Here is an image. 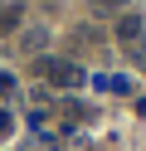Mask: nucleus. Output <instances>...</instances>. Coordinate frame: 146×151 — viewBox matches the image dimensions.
I'll use <instances>...</instances> for the list:
<instances>
[{
	"label": "nucleus",
	"mask_w": 146,
	"mask_h": 151,
	"mask_svg": "<svg viewBox=\"0 0 146 151\" xmlns=\"http://www.w3.org/2000/svg\"><path fill=\"white\" fill-rule=\"evenodd\" d=\"M19 44H29V49H44V29H29V34H24Z\"/></svg>",
	"instance_id": "20e7f679"
},
{
	"label": "nucleus",
	"mask_w": 146,
	"mask_h": 151,
	"mask_svg": "<svg viewBox=\"0 0 146 151\" xmlns=\"http://www.w3.org/2000/svg\"><path fill=\"white\" fill-rule=\"evenodd\" d=\"M5 137H10V112L0 107V141H5Z\"/></svg>",
	"instance_id": "39448f33"
},
{
	"label": "nucleus",
	"mask_w": 146,
	"mask_h": 151,
	"mask_svg": "<svg viewBox=\"0 0 146 151\" xmlns=\"http://www.w3.org/2000/svg\"><path fill=\"white\" fill-rule=\"evenodd\" d=\"M39 73H44L54 88H78V83H83V68L68 63V59H39Z\"/></svg>",
	"instance_id": "f257e3e1"
},
{
	"label": "nucleus",
	"mask_w": 146,
	"mask_h": 151,
	"mask_svg": "<svg viewBox=\"0 0 146 151\" xmlns=\"http://www.w3.org/2000/svg\"><path fill=\"white\" fill-rule=\"evenodd\" d=\"M102 10H122V5H132V0H97Z\"/></svg>",
	"instance_id": "423d86ee"
},
{
	"label": "nucleus",
	"mask_w": 146,
	"mask_h": 151,
	"mask_svg": "<svg viewBox=\"0 0 146 151\" xmlns=\"http://www.w3.org/2000/svg\"><path fill=\"white\" fill-rule=\"evenodd\" d=\"M141 29H146V24H141V15H122V20H117V39H122V44H132Z\"/></svg>",
	"instance_id": "f03ea898"
},
{
	"label": "nucleus",
	"mask_w": 146,
	"mask_h": 151,
	"mask_svg": "<svg viewBox=\"0 0 146 151\" xmlns=\"http://www.w3.org/2000/svg\"><path fill=\"white\" fill-rule=\"evenodd\" d=\"M19 24V5H0V29H15Z\"/></svg>",
	"instance_id": "7ed1b4c3"
}]
</instances>
